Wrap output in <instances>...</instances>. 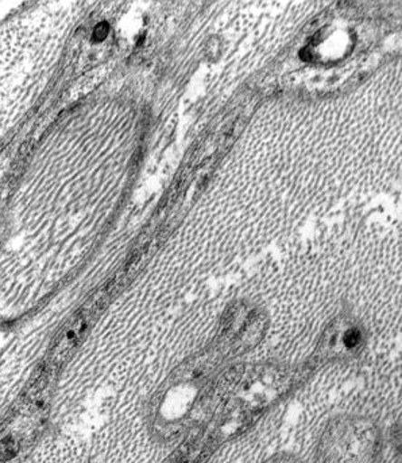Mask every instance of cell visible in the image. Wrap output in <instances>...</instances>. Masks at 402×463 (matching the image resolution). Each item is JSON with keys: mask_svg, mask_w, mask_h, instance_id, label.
Returning <instances> with one entry per match:
<instances>
[{"mask_svg": "<svg viewBox=\"0 0 402 463\" xmlns=\"http://www.w3.org/2000/svg\"><path fill=\"white\" fill-rule=\"evenodd\" d=\"M48 383L45 372L5 421L2 432V458L5 461L18 456L43 430L48 415Z\"/></svg>", "mask_w": 402, "mask_h": 463, "instance_id": "obj_1", "label": "cell"}, {"mask_svg": "<svg viewBox=\"0 0 402 463\" xmlns=\"http://www.w3.org/2000/svg\"><path fill=\"white\" fill-rule=\"evenodd\" d=\"M110 33V24L107 22H101L98 26L93 30V40L95 41H103L104 38L109 35Z\"/></svg>", "mask_w": 402, "mask_h": 463, "instance_id": "obj_2", "label": "cell"}]
</instances>
